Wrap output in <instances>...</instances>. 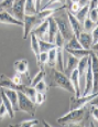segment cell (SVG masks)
<instances>
[{
  "label": "cell",
  "mask_w": 98,
  "mask_h": 127,
  "mask_svg": "<svg viewBox=\"0 0 98 127\" xmlns=\"http://www.w3.org/2000/svg\"><path fill=\"white\" fill-rule=\"evenodd\" d=\"M6 116H9L8 115V112H7V109H6V107H4L3 103L1 102V104H0V119L4 118Z\"/></svg>",
  "instance_id": "836d02e7"
},
{
  "label": "cell",
  "mask_w": 98,
  "mask_h": 127,
  "mask_svg": "<svg viewBox=\"0 0 98 127\" xmlns=\"http://www.w3.org/2000/svg\"><path fill=\"white\" fill-rule=\"evenodd\" d=\"M83 32H86V33H92V31L94 30L95 28H97L98 24L97 23H94L93 21H90L89 19H86V20L83 22Z\"/></svg>",
  "instance_id": "d4e9b609"
},
{
  "label": "cell",
  "mask_w": 98,
  "mask_h": 127,
  "mask_svg": "<svg viewBox=\"0 0 98 127\" xmlns=\"http://www.w3.org/2000/svg\"><path fill=\"white\" fill-rule=\"evenodd\" d=\"M88 11H89V3L87 4V6L83 7V8L79 9V11L77 12L76 14H75V18L77 19V21L79 22L80 24H83V22H84L85 20L87 19L88 17Z\"/></svg>",
  "instance_id": "ffe728a7"
},
{
  "label": "cell",
  "mask_w": 98,
  "mask_h": 127,
  "mask_svg": "<svg viewBox=\"0 0 98 127\" xmlns=\"http://www.w3.org/2000/svg\"><path fill=\"white\" fill-rule=\"evenodd\" d=\"M30 38H31V50L33 51L34 55H35V59H36V63L39 61V57H40V49H39V40L36 39V36L34 35V33L31 32L30 34Z\"/></svg>",
  "instance_id": "d6986e66"
},
{
  "label": "cell",
  "mask_w": 98,
  "mask_h": 127,
  "mask_svg": "<svg viewBox=\"0 0 98 127\" xmlns=\"http://www.w3.org/2000/svg\"><path fill=\"white\" fill-rule=\"evenodd\" d=\"M42 124H43V126H44V127H53V126H51L46 121H44V119L42 121Z\"/></svg>",
  "instance_id": "d590c367"
},
{
  "label": "cell",
  "mask_w": 98,
  "mask_h": 127,
  "mask_svg": "<svg viewBox=\"0 0 98 127\" xmlns=\"http://www.w3.org/2000/svg\"><path fill=\"white\" fill-rule=\"evenodd\" d=\"M24 0H16L13 2V6H12L11 10L9 11V13L16 20L20 21V22L23 23L24 20Z\"/></svg>",
  "instance_id": "ba28073f"
},
{
  "label": "cell",
  "mask_w": 98,
  "mask_h": 127,
  "mask_svg": "<svg viewBox=\"0 0 98 127\" xmlns=\"http://www.w3.org/2000/svg\"><path fill=\"white\" fill-rule=\"evenodd\" d=\"M70 81L72 83L73 87H74V92H75V97H79L80 96V81H79V76H78V72H77V69L74 70L70 75Z\"/></svg>",
  "instance_id": "5bb4252c"
},
{
  "label": "cell",
  "mask_w": 98,
  "mask_h": 127,
  "mask_svg": "<svg viewBox=\"0 0 98 127\" xmlns=\"http://www.w3.org/2000/svg\"><path fill=\"white\" fill-rule=\"evenodd\" d=\"M39 124V121L35 118H32V119H28V121H22L21 123L18 124L19 127H34Z\"/></svg>",
  "instance_id": "f1b7e54d"
},
{
  "label": "cell",
  "mask_w": 98,
  "mask_h": 127,
  "mask_svg": "<svg viewBox=\"0 0 98 127\" xmlns=\"http://www.w3.org/2000/svg\"><path fill=\"white\" fill-rule=\"evenodd\" d=\"M8 127H19V126H18V124H17V125H9Z\"/></svg>",
  "instance_id": "74e56055"
},
{
  "label": "cell",
  "mask_w": 98,
  "mask_h": 127,
  "mask_svg": "<svg viewBox=\"0 0 98 127\" xmlns=\"http://www.w3.org/2000/svg\"><path fill=\"white\" fill-rule=\"evenodd\" d=\"M97 95H98V93L87 95V96H79V97L72 96L70 98V108H68V111L79 109V108L87 106V104L92 103L95 98H97Z\"/></svg>",
  "instance_id": "8992f818"
},
{
  "label": "cell",
  "mask_w": 98,
  "mask_h": 127,
  "mask_svg": "<svg viewBox=\"0 0 98 127\" xmlns=\"http://www.w3.org/2000/svg\"><path fill=\"white\" fill-rule=\"evenodd\" d=\"M24 14L25 16H34V14H36L33 0H26L24 2Z\"/></svg>",
  "instance_id": "7402d4cb"
},
{
  "label": "cell",
  "mask_w": 98,
  "mask_h": 127,
  "mask_svg": "<svg viewBox=\"0 0 98 127\" xmlns=\"http://www.w3.org/2000/svg\"><path fill=\"white\" fill-rule=\"evenodd\" d=\"M45 98H46V95L44 94V93L36 92L35 93V96H34V99H33V103L35 104V105H41V104L44 103Z\"/></svg>",
  "instance_id": "4dcf8cb0"
},
{
  "label": "cell",
  "mask_w": 98,
  "mask_h": 127,
  "mask_svg": "<svg viewBox=\"0 0 98 127\" xmlns=\"http://www.w3.org/2000/svg\"><path fill=\"white\" fill-rule=\"evenodd\" d=\"M87 113L86 106L79 109H74V111H68L65 115L61 116L57 118V123L60 125H71V124H78L85 118Z\"/></svg>",
  "instance_id": "277c9868"
},
{
  "label": "cell",
  "mask_w": 98,
  "mask_h": 127,
  "mask_svg": "<svg viewBox=\"0 0 98 127\" xmlns=\"http://www.w3.org/2000/svg\"><path fill=\"white\" fill-rule=\"evenodd\" d=\"M14 70H16L17 74H24L28 79H30V75H29V62L25 59H22V60H18L14 62Z\"/></svg>",
  "instance_id": "8fae6325"
},
{
  "label": "cell",
  "mask_w": 98,
  "mask_h": 127,
  "mask_svg": "<svg viewBox=\"0 0 98 127\" xmlns=\"http://www.w3.org/2000/svg\"><path fill=\"white\" fill-rule=\"evenodd\" d=\"M87 18L89 19L90 21H93L94 23H97L98 24V8H95V9H90L89 8Z\"/></svg>",
  "instance_id": "f546056e"
},
{
  "label": "cell",
  "mask_w": 98,
  "mask_h": 127,
  "mask_svg": "<svg viewBox=\"0 0 98 127\" xmlns=\"http://www.w3.org/2000/svg\"><path fill=\"white\" fill-rule=\"evenodd\" d=\"M54 48H55V44L49 43V42H46V41L39 40V49H40V53H48L49 51H51Z\"/></svg>",
  "instance_id": "484cf974"
},
{
  "label": "cell",
  "mask_w": 98,
  "mask_h": 127,
  "mask_svg": "<svg viewBox=\"0 0 98 127\" xmlns=\"http://www.w3.org/2000/svg\"><path fill=\"white\" fill-rule=\"evenodd\" d=\"M78 42L82 45V48L84 50H90L93 45V39H92V34L90 33H86V32H82L78 35Z\"/></svg>",
  "instance_id": "2e32d148"
},
{
  "label": "cell",
  "mask_w": 98,
  "mask_h": 127,
  "mask_svg": "<svg viewBox=\"0 0 98 127\" xmlns=\"http://www.w3.org/2000/svg\"><path fill=\"white\" fill-rule=\"evenodd\" d=\"M78 49H83L82 45L78 42V39L76 36H73L70 41L65 43L64 45V50H78Z\"/></svg>",
  "instance_id": "603a6c76"
},
{
  "label": "cell",
  "mask_w": 98,
  "mask_h": 127,
  "mask_svg": "<svg viewBox=\"0 0 98 127\" xmlns=\"http://www.w3.org/2000/svg\"><path fill=\"white\" fill-rule=\"evenodd\" d=\"M67 18H68V22H70L71 29H72L73 33H74V36L78 38V35L83 32V26L77 21V19L75 18V16L71 14L70 12H67Z\"/></svg>",
  "instance_id": "4fadbf2b"
},
{
  "label": "cell",
  "mask_w": 98,
  "mask_h": 127,
  "mask_svg": "<svg viewBox=\"0 0 98 127\" xmlns=\"http://www.w3.org/2000/svg\"><path fill=\"white\" fill-rule=\"evenodd\" d=\"M49 86L50 87H60V89H63L67 92L75 93L74 87H73L70 79H68L63 72H60V71H57L55 69H52V76H51Z\"/></svg>",
  "instance_id": "3957f363"
},
{
  "label": "cell",
  "mask_w": 98,
  "mask_h": 127,
  "mask_svg": "<svg viewBox=\"0 0 98 127\" xmlns=\"http://www.w3.org/2000/svg\"><path fill=\"white\" fill-rule=\"evenodd\" d=\"M66 55H67V62H66V64H64V74L67 77H70L71 73H72L74 70L77 69L78 61L79 60H77V59H75L74 57H72V55L68 54L67 52H66Z\"/></svg>",
  "instance_id": "7c38bea8"
},
{
  "label": "cell",
  "mask_w": 98,
  "mask_h": 127,
  "mask_svg": "<svg viewBox=\"0 0 98 127\" xmlns=\"http://www.w3.org/2000/svg\"><path fill=\"white\" fill-rule=\"evenodd\" d=\"M0 23L3 24H14V26H19V27H23V23L20 21L16 20L13 17L11 16L9 12L7 11H0Z\"/></svg>",
  "instance_id": "9a60e30c"
},
{
  "label": "cell",
  "mask_w": 98,
  "mask_h": 127,
  "mask_svg": "<svg viewBox=\"0 0 98 127\" xmlns=\"http://www.w3.org/2000/svg\"><path fill=\"white\" fill-rule=\"evenodd\" d=\"M48 22H49L48 42H49V43H52V44H54L56 34L58 33V29H57V26H56L55 20L53 19V17H49V18H48Z\"/></svg>",
  "instance_id": "9c48e42d"
},
{
  "label": "cell",
  "mask_w": 98,
  "mask_h": 127,
  "mask_svg": "<svg viewBox=\"0 0 98 127\" xmlns=\"http://www.w3.org/2000/svg\"><path fill=\"white\" fill-rule=\"evenodd\" d=\"M34 90H35V92H39V93H44L45 94L46 91H48V85H46V83L44 81H41L39 82L38 84L35 85V86L33 87Z\"/></svg>",
  "instance_id": "1f68e13d"
},
{
  "label": "cell",
  "mask_w": 98,
  "mask_h": 127,
  "mask_svg": "<svg viewBox=\"0 0 98 127\" xmlns=\"http://www.w3.org/2000/svg\"><path fill=\"white\" fill-rule=\"evenodd\" d=\"M92 39H93V45L92 46H94V45H97V42H98V27L97 28H95L94 30L92 31Z\"/></svg>",
  "instance_id": "d6a6232c"
},
{
  "label": "cell",
  "mask_w": 98,
  "mask_h": 127,
  "mask_svg": "<svg viewBox=\"0 0 98 127\" xmlns=\"http://www.w3.org/2000/svg\"><path fill=\"white\" fill-rule=\"evenodd\" d=\"M1 102L3 103L4 107H6L7 112H8V115H9V118H14V111L12 108V105L10 103V101L8 99V97L4 95V93L1 91Z\"/></svg>",
  "instance_id": "44dd1931"
},
{
  "label": "cell",
  "mask_w": 98,
  "mask_h": 127,
  "mask_svg": "<svg viewBox=\"0 0 98 127\" xmlns=\"http://www.w3.org/2000/svg\"><path fill=\"white\" fill-rule=\"evenodd\" d=\"M0 87L1 89H8V90H12V91H16V92L24 93L26 89V85H24V84L17 85L11 81V79H9L4 74H1L0 75Z\"/></svg>",
  "instance_id": "52a82bcc"
},
{
  "label": "cell",
  "mask_w": 98,
  "mask_h": 127,
  "mask_svg": "<svg viewBox=\"0 0 98 127\" xmlns=\"http://www.w3.org/2000/svg\"><path fill=\"white\" fill-rule=\"evenodd\" d=\"M1 91L4 93V95H6V96L8 97V99L10 101L13 111H19V107H18V92L12 91V90H8V89H1Z\"/></svg>",
  "instance_id": "e0dca14e"
},
{
  "label": "cell",
  "mask_w": 98,
  "mask_h": 127,
  "mask_svg": "<svg viewBox=\"0 0 98 127\" xmlns=\"http://www.w3.org/2000/svg\"><path fill=\"white\" fill-rule=\"evenodd\" d=\"M18 107H19V111L28 113L29 115H31L32 117L35 116L36 105L21 92H18Z\"/></svg>",
  "instance_id": "5b68a950"
},
{
  "label": "cell",
  "mask_w": 98,
  "mask_h": 127,
  "mask_svg": "<svg viewBox=\"0 0 98 127\" xmlns=\"http://www.w3.org/2000/svg\"><path fill=\"white\" fill-rule=\"evenodd\" d=\"M57 10L58 9H46V10L40 11L39 13L34 14V16H24V20H23V39L28 38V35L32 32L34 29L38 28L41 23H43L44 21L49 18V17H52Z\"/></svg>",
  "instance_id": "6da1fadb"
},
{
  "label": "cell",
  "mask_w": 98,
  "mask_h": 127,
  "mask_svg": "<svg viewBox=\"0 0 98 127\" xmlns=\"http://www.w3.org/2000/svg\"><path fill=\"white\" fill-rule=\"evenodd\" d=\"M53 19L55 20L56 26H57L58 32L62 35V38L64 39L65 43L67 41H70L71 39L74 36V33H73L72 29H71L70 22H68V18H67V10H66V3L65 7L58 9L57 11L53 14Z\"/></svg>",
  "instance_id": "7a4b0ae2"
},
{
  "label": "cell",
  "mask_w": 98,
  "mask_h": 127,
  "mask_svg": "<svg viewBox=\"0 0 98 127\" xmlns=\"http://www.w3.org/2000/svg\"><path fill=\"white\" fill-rule=\"evenodd\" d=\"M44 79H45V71H44V69H40V71L36 73L35 76H34L33 79H32L30 86H31V87H34L39 82L44 81Z\"/></svg>",
  "instance_id": "4316f807"
},
{
  "label": "cell",
  "mask_w": 98,
  "mask_h": 127,
  "mask_svg": "<svg viewBox=\"0 0 98 127\" xmlns=\"http://www.w3.org/2000/svg\"><path fill=\"white\" fill-rule=\"evenodd\" d=\"M11 81L17 85H21L22 84V76L20 74H16V75H13V77L11 79Z\"/></svg>",
  "instance_id": "e575fe53"
},
{
  "label": "cell",
  "mask_w": 98,
  "mask_h": 127,
  "mask_svg": "<svg viewBox=\"0 0 98 127\" xmlns=\"http://www.w3.org/2000/svg\"><path fill=\"white\" fill-rule=\"evenodd\" d=\"M70 127H83L82 125H79V124H71V125H68Z\"/></svg>",
  "instance_id": "8d00e7d4"
},
{
  "label": "cell",
  "mask_w": 98,
  "mask_h": 127,
  "mask_svg": "<svg viewBox=\"0 0 98 127\" xmlns=\"http://www.w3.org/2000/svg\"><path fill=\"white\" fill-rule=\"evenodd\" d=\"M55 63H56V46L48 52V63H46V65L49 67H51V69H55Z\"/></svg>",
  "instance_id": "cb8c5ba5"
},
{
  "label": "cell",
  "mask_w": 98,
  "mask_h": 127,
  "mask_svg": "<svg viewBox=\"0 0 98 127\" xmlns=\"http://www.w3.org/2000/svg\"><path fill=\"white\" fill-rule=\"evenodd\" d=\"M12 0H4V1H0V11H7L9 12L11 10L12 6H13Z\"/></svg>",
  "instance_id": "83f0119b"
},
{
  "label": "cell",
  "mask_w": 98,
  "mask_h": 127,
  "mask_svg": "<svg viewBox=\"0 0 98 127\" xmlns=\"http://www.w3.org/2000/svg\"><path fill=\"white\" fill-rule=\"evenodd\" d=\"M68 54H71L72 57H74L77 60H82L83 58L89 57L93 53L92 50H84V49H78V50H65Z\"/></svg>",
  "instance_id": "ac0fdd59"
},
{
  "label": "cell",
  "mask_w": 98,
  "mask_h": 127,
  "mask_svg": "<svg viewBox=\"0 0 98 127\" xmlns=\"http://www.w3.org/2000/svg\"><path fill=\"white\" fill-rule=\"evenodd\" d=\"M48 29H49V22H48V19H46L38 28L34 29L32 31V33H34V35L36 36L38 40L46 41V42H48Z\"/></svg>",
  "instance_id": "30bf717a"
}]
</instances>
